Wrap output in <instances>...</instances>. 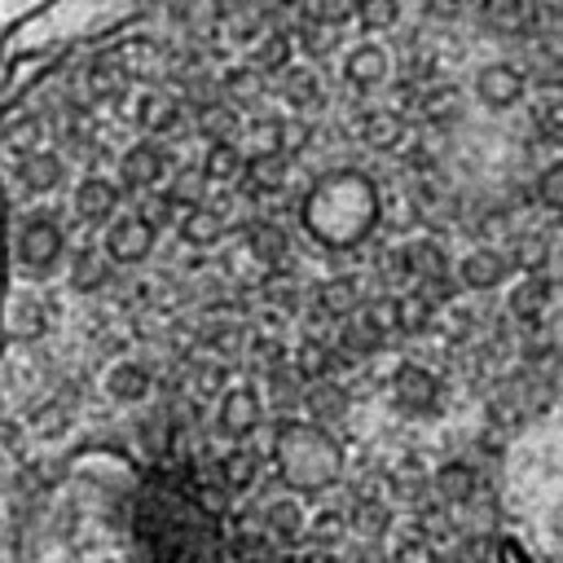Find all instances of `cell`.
<instances>
[{
  "mask_svg": "<svg viewBox=\"0 0 563 563\" xmlns=\"http://www.w3.org/2000/svg\"><path fill=\"white\" fill-rule=\"evenodd\" d=\"M273 457H277L282 484L295 493H317L339 479V444L317 422L282 418L277 435H273Z\"/></svg>",
  "mask_w": 563,
  "mask_h": 563,
  "instance_id": "6da1fadb",
  "label": "cell"
},
{
  "mask_svg": "<svg viewBox=\"0 0 563 563\" xmlns=\"http://www.w3.org/2000/svg\"><path fill=\"white\" fill-rule=\"evenodd\" d=\"M62 251H66V238H62V229H57L53 216H31V220L18 229L13 255H18V268H22V273L48 277V273L62 264Z\"/></svg>",
  "mask_w": 563,
  "mask_h": 563,
  "instance_id": "7a4b0ae2",
  "label": "cell"
},
{
  "mask_svg": "<svg viewBox=\"0 0 563 563\" xmlns=\"http://www.w3.org/2000/svg\"><path fill=\"white\" fill-rule=\"evenodd\" d=\"M216 400H220L216 405V431L233 444H246L255 435V427L264 422V396L251 383H229Z\"/></svg>",
  "mask_w": 563,
  "mask_h": 563,
  "instance_id": "3957f363",
  "label": "cell"
},
{
  "mask_svg": "<svg viewBox=\"0 0 563 563\" xmlns=\"http://www.w3.org/2000/svg\"><path fill=\"white\" fill-rule=\"evenodd\" d=\"M154 242H158V233L136 216V211H119L110 224H106V242H101V255L110 260V268L119 264V268H132V264H141V260H150V251H154Z\"/></svg>",
  "mask_w": 563,
  "mask_h": 563,
  "instance_id": "277c9868",
  "label": "cell"
},
{
  "mask_svg": "<svg viewBox=\"0 0 563 563\" xmlns=\"http://www.w3.org/2000/svg\"><path fill=\"white\" fill-rule=\"evenodd\" d=\"M471 88H475V101L484 110H515L523 101V92H528V79H523V70L515 62H488V66L475 70Z\"/></svg>",
  "mask_w": 563,
  "mask_h": 563,
  "instance_id": "5b68a950",
  "label": "cell"
},
{
  "mask_svg": "<svg viewBox=\"0 0 563 563\" xmlns=\"http://www.w3.org/2000/svg\"><path fill=\"white\" fill-rule=\"evenodd\" d=\"M167 176V154L154 141H136L119 158V194H150Z\"/></svg>",
  "mask_w": 563,
  "mask_h": 563,
  "instance_id": "8992f818",
  "label": "cell"
},
{
  "mask_svg": "<svg viewBox=\"0 0 563 563\" xmlns=\"http://www.w3.org/2000/svg\"><path fill=\"white\" fill-rule=\"evenodd\" d=\"M391 400H396V409H405V413H431L435 400H440V383H435L431 369L405 361V365H396V374H391Z\"/></svg>",
  "mask_w": 563,
  "mask_h": 563,
  "instance_id": "52a82bcc",
  "label": "cell"
},
{
  "mask_svg": "<svg viewBox=\"0 0 563 563\" xmlns=\"http://www.w3.org/2000/svg\"><path fill=\"white\" fill-rule=\"evenodd\" d=\"M515 268H510V260H506V251H497V246H471L462 260H457V286H466V290H497L506 277H510Z\"/></svg>",
  "mask_w": 563,
  "mask_h": 563,
  "instance_id": "ba28073f",
  "label": "cell"
},
{
  "mask_svg": "<svg viewBox=\"0 0 563 563\" xmlns=\"http://www.w3.org/2000/svg\"><path fill=\"white\" fill-rule=\"evenodd\" d=\"M286 176H290V158L277 154V150H260L251 158H242V189L251 198H268V194H282L286 189Z\"/></svg>",
  "mask_w": 563,
  "mask_h": 563,
  "instance_id": "9c48e42d",
  "label": "cell"
},
{
  "mask_svg": "<svg viewBox=\"0 0 563 563\" xmlns=\"http://www.w3.org/2000/svg\"><path fill=\"white\" fill-rule=\"evenodd\" d=\"M119 202H123V194H119V185L106 180V176H84V180L75 185V216H79L84 224H110V220L119 216Z\"/></svg>",
  "mask_w": 563,
  "mask_h": 563,
  "instance_id": "30bf717a",
  "label": "cell"
},
{
  "mask_svg": "<svg viewBox=\"0 0 563 563\" xmlns=\"http://www.w3.org/2000/svg\"><path fill=\"white\" fill-rule=\"evenodd\" d=\"M277 88H282V101L299 114V119H308L312 110H321L325 106V84H321V75L312 70V66H286L282 75H277Z\"/></svg>",
  "mask_w": 563,
  "mask_h": 563,
  "instance_id": "8fae6325",
  "label": "cell"
},
{
  "mask_svg": "<svg viewBox=\"0 0 563 563\" xmlns=\"http://www.w3.org/2000/svg\"><path fill=\"white\" fill-rule=\"evenodd\" d=\"M550 299H554L550 277H545V273H532V277H523V282L510 286V295H506V312H510L519 325H541L545 312H550Z\"/></svg>",
  "mask_w": 563,
  "mask_h": 563,
  "instance_id": "7c38bea8",
  "label": "cell"
},
{
  "mask_svg": "<svg viewBox=\"0 0 563 563\" xmlns=\"http://www.w3.org/2000/svg\"><path fill=\"white\" fill-rule=\"evenodd\" d=\"M48 330V303L35 290H18L4 308V334L18 343H35Z\"/></svg>",
  "mask_w": 563,
  "mask_h": 563,
  "instance_id": "4fadbf2b",
  "label": "cell"
},
{
  "mask_svg": "<svg viewBox=\"0 0 563 563\" xmlns=\"http://www.w3.org/2000/svg\"><path fill=\"white\" fill-rule=\"evenodd\" d=\"M387 75H391V62H387V53L378 44H352L343 53V79H347V88L369 92V88L387 84Z\"/></svg>",
  "mask_w": 563,
  "mask_h": 563,
  "instance_id": "5bb4252c",
  "label": "cell"
},
{
  "mask_svg": "<svg viewBox=\"0 0 563 563\" xmlns=\"http://www.w3.org/2000/svg\"><path fill=\"white\" fill-rule=\"evenodd\" d=\"M154 391V374L150 365H141L136 356H123L106 369V396L119 400V405H141L145 396Z\"/></svg>",
  "mask_w": 563,
  "mask_h": 563,
  "instance_id": "9a60e30c",
  "label": "cell"
},
{
  "mask_svg": "<svg viewBox=\"0 0 563 563\" xmlns=\"http://www.w3.org/2000/svg\"><path fill=\"white\" fill-rule=\"evenodd\" d=\"M396 264H400V273H409V277L422 286V282L449 273V251H444L435 238H409V242L400 246Z\"/></svg>",
  "mask_w": 563,
  "mask_h": 563,
  "instance_id": "2e32d148",
  "label": "cell"
},
{
  "mask_svg": "<svg viewBox=\"0 0 563 563\" xmlns=\"http://www.w3.org/2000/svg\"><path fill=\"white\" fill-rule=\"evenodd\" d=\"M361 303H365V299H361V282H356L352 273H339V277H325V282L317 286L312 312H317V317H330V321H343V317H352Z\"/></svg>",
  "mask_w": 563,
  "mask_h": 563,
  "instance_id": "e0dca14e",
  "label": "cell"
},
{
  "mask_svg": "<svg viewBox=\"0 0 563 563\" xmlns=\"http://www.w3.org/2000/svg\"><path fill=\"white\" fill-rule=\"evenodd\" d=\"M136 123L145 128V132H154V136H167V132H176L180 128V119H185V110H180V101L172 97V92H163V88H145L141 97H136Z\"/></svg>",
  "mask_w": 563,
  "mask_h": 563,
  "instance_id": "ac0fdd59",
  "label": "cell"
},
{
  "mask_svg": "<svg viewBox=\"0 0 563 563\" xmlns=\"http://www.w3.org/2000/svg\"><path fill=\"white\" fill-rule=\"evenodd\" d=\"M62 176H66V163L53 150H31L18 163V180H22L26 194H53L62 185Z\"/></svg>",
  "mask_w": 563,
  "mask_h": 563,
  "instance_id": "d6986e66",
  "label": "cell"
},
{
  "mask_svg": "<svg viewBox=\"0 0 563 563\" xmlns=\"http://www.w3.org/2000/svg\"><path fill=\"white\" fill-rule=\"evenodd\" d=\"M66 277H70V290L92 295V290H101V286L110 282V260L101 255L97 242H84V246L70 251V268H66Z\"/></svg>",
  "mask_w": 563,
  "mask_h": 563,
  "instance_id": "ffe728a7",
  "label": "cell"
},
{
  "mask_svg": "<svg viewBox=\"0 0 563 563\" xmlns=\"http://www.w3.org/2000/svg\"><path fill=\"white\" fill-rule=\"evenodd\" d=\"M290 57H295L290 31L286 26H268V31H260V40L251 48V70L255 75H282L290 66Z\"/></svg>",
  "mask_w": 563,
  "mask_h": 563,
  "instance_id": "44dd1931",
  "label": "cell"
},
{
  "mask_svg": "<svg viewBox=\"0 0 563 563\" xmlns=\"http://www.w3.org/2000/svg\"><path fill=\"white\" fill-rule=\"evenodd\" d=\"M224 211H216V207H189V211H180V220H176V233H180V242L185 246H216L220 238H224Z\"/></svg>",
  "mask_w": 563,
  "mask_h": 563,
  "instance_id": "7402d4cb",
  "label": "cell"
},
{
  "mask_svg": "<svg viewBox=\"0 0 563 563\" xmlns=\"http://www.w3.org/2000/svg\"><path fill=\"white\" fill-rule=\"evenodd\" d=\"M242 242H246V255H251L255 264H264V268H277V264L286 260V251H290L286 229L273 224V220H255V224L242 233Z\"/></svg>",
  "mask_w": 563,
  "mask_h": 563,
  "instance_id": "603a6c76",
  "label": "cell"
},
{
  "mask_svg": "<svg viewBox=\"0 0 563 563\" xmlns=\"http://www.w3.org/2000/svg\"><path fill=\"white\" fill-rule=\"evenodd\" d=\"M194 128H198V136L211 145V141H233L238 128H242V119H238V110H233L229 101L207 97L202 106H194Z\"/></svg>",
  "mask_w": 563,
  "mask_h": 563,
  "instance_id": "cb8c5ba5",
  "label": "cell"
},
{
  "mask_svg": "<svg viewBox=\"0 0 563 563\" xmlns=\"http://www.w3.org/2000/svg\"><path fill=\"white\" fill-rule=\"evenodd\" d=\"M303 400H308V409H312V422H317V427H334V422H343V413L352 409V396H347V387H339L334 378H321V383H312Z\"/></svg>",
  "mask_w": 563,
  "mask_h": 563,
  "instance_id": "d4e9b609",
  "label": "cell"
},
{
  "mask_svg": "<svg viewBox=\"0 0 563 563\" xmlns=\"http://www.w3.org/2000/svg\"><path fill=\"white\" fill-rule=\"evenodd\" d=\"M220 479H224V488H233V493H246V488L260 479V453H255L251 440L224 449V457H220Z\"/></svg>",
  "mask_w": 563,
  "mask_h": 563,
  "instance_id": "484cf974",
  "label": "cell"
},
{
  "mask_svg": "<svg viewBox=\"0 0 563 563\" xmlns=\"http://www.w3.org/2000/svg\"><path fill=\"white\" fill-rule=\"evenodd\" d=\"M435 493L449 501V506H462V501H471L475 497V484H479V475H475V466L471 462H462V457H449L440 471H435Z\"/></svg>",
  "mask_w": 563,
  "mask_h": 563,
  "instance_id": "4316f807",
  "label": "cell"
},
{
  "mask_svg": "<svg viewBox=\"0 0 563 563\" xmlns=\"http://www.w3.org/2000/svg\"><path fill=\"white\" fill-rule=\"evenodd\" d=\"M260 519H264V528H268L277 541H299V537L308 532V515H303V506H299L295 497H273Z\"/></svg>",
  "mask_w": 563,
  "mask_h": 563,
  "instance_id": "83f0119b",
  "label": "cell"
},
{
  "mask_svg": "<svg viewBox=\"0 0 563 563\" xmlns=\"http://www.w3.org/2000/svg\"><path fill=\"white\" fill-rule=\"evenodd\" d=\"M405 119L396 114V110H369L365 119H361V141L369 145V150H400V141H405Z\"/></svg>",
  "mask_w": 563,
  "mask_h": 563,
  "instance_id": "f1b7e54d",
  "label": "cell"
},
{
  "mask_svg": "<svg viewBox=\"0 0 563 563\" xmlns=\"http://www.w3.org/2000/svg\"><path fill=\"white\" fill-rule=\"evenodd\" d=\"M198 172H202L207 185H233V180L242 176V150H238L233 141H211Z\"/></svg>",
  "mask_w": 563,
  "mask_h": 563,
  "instance_id": "f546056e",
  "label": "cell"
},
{
  "mask_svg": "<svg viewBox=\"0 0 563 563\" xmlns=\"http://www.w3.org/2000/svg\"><path fill=\"white\" fill-rule=\"evenodd\" d=\"M378 347H383V334H378L361 312L343 317V330H339V347H334V352H343L347 361H365V356H374Z\"/></svg>",
  "mask_w": 563,
  "mask_h": 563,
  "instance_id": "4dcf8cb0",
  "label": "cell"
},
{
  "mask_svg": "<svg viewBox=\"0 0 563 563\" xmlns=\"http://www.w3.org/2000/svg\"><path fill=\"white\" fill-rule=\"evenodd\" d=\"M339 365V356H334V347H325L321 339H308V343H299V352H295V378L299 383H321V378H330V369Z\"/></svg>",
  "mask_w": 563,
  "mask_h": 563,
  "instance_id": "1f68e13d",
  "label": "cell"
},
{
  "mask_svg": "<svg viewBox=\"0 0 563 563\" xmlns=\"http://www.w3.org/2000/svg\"><path fill=\"white\" fill-rule=\"evenodd\" d=\"M457 106H462V92L449 88V84H427V88H418V114H422L427 123H449V119H457Z\"/></svg>",
  "mask_w": 563,
  "mask_h": 563,
  "instance_id": "d6a6232c",
  "label": "cell"
},
{
  "mask_svg": "<svg viewBox=\"0 0 563 563\" xmlns=\"http://www.w3.org/2000/svg\"><path fill=\"white\" fill-rule=\"evenodd\" d=\"M391 308H396V330H400V334H409V339L427 334V330H431V321H435V308H431L418 290H409V295L391 299Z\"/></svg>",
  "mask_w": 563,
  "mask_h": 563,
  "instance_id": "836d02e7",
  "label": "cell"
},
{
  "mask_svg": "<svg viewBox=\"0 0 563 563\" xmlns=\"http://www.w3.org/2000/svg\"><path fill=\"white\" fill-rule=\"evenodd\" d=\"M220 92L229 106H255L264 97V75H255L251 66H229L220 79Z\"/></svg>",
  "mask_w": 563,
  "mask_h": 563,
  "instance_id": "e575fe53",
  "label": "cell"
},
{
  "mask_svg": "<svg viewBox=\"0 0 563 563\" xmlns=\"http://www.w3.org/2000/svg\"><path fill=\"white\" fill-rule=\"evenodd\" d=\"M299 4H303V18L299 22H317L325 31L347 26L352 13H356V0H299Z\"/></svg>",
  "mask_w": 563,
  "mask_h": 563,
  "instance_id": "d590c367",
  "label": "cell"
},
{
  "mask_svg": "<svg viewBox=\"0 0 563 563\" xmlns=\"http://www.w3.org/2000/svg\"><path fill=\"white\" fill-rule=\"evenodd\" d=\"M84 79H88V92H92L97 101H114V97L123 92V66H119L114 57H97Z\"/></svg>",
  "mask_w": 563,
  "mask_h": 563,
  "instance_id": "8d00e7d4",
  "label": "cell"
},
{
  "mask_svg": "<svg viewBox=\"0 0 563 563\" xmlns=\"http://www.w3.org/2000/svg\"><path fill=\"white\" fill-rule=\"evenodd\" d=\"M506 260H510V268H519L523 277L545 273V268H550V242H545V238H537V233H528V238H519V242H515V251H510Z\"/></svg>",
  "mask_w": 563,
  "mask_h": 563,
  "instance_id": "74e56055",
  "label": "cell"
},
{
  "mask_svg": "<svg viewBox=\"0 0 563 563\" xmlns=\"http://www.w3.org/2000/svg\"><path fill=\"white\" fill-rule=\"evenodd\" d=\"M202 343L211 347V361H229V356L246 352V330H242L238 321H216V325L202 334Z\"/></svg>",
  "mask_w": 563,
  "mask_h": 563,
  "instance_id": "f35d334b",
  "label": "cell"
},
{
  "mask_svg": "<svg viewBox=\"0 0 563 563\" xmlns=\"http://www.w3.org/2000/svg\"><path fill=\"white\" fill-rule=\"evenodd\" d=\"M352 18L365 31H396L400 26V0H356Z\"/></svg>",
  "mask_w": 563,
  "mask_h": 563,
  "instance_id": "ab89813d",
  "label": "cell"
},
{
  "mask_svg": "<svg viewBox=\"0 0 563 563\" xmlns=\"http://www.w3.org/2000/svg\"><path fill=\"white\" fill-rule=\"evenodd\" d=\"M66 427H70V409H66L62 400H40V405L31 409V431H35L40 440H57Z\"/></svg>",
  "mask_w": 563,
  "mask_h": 563,
  "instance_id": "60d3db41",
  "label": "cell"
},
{
  "mask_svg": "<svg viewBox=\"0 0 563 563\" xmlns=\"http://www.w3.org/2000/svg\"><path fill=\"white\" fill-rule=\"evenodd\" d=\"M180 211H189V207H202V194H207V180H202V172H194V167H180L176 172V180L163 189Z\"/></svg>",
  "mask_w": 563,
  "mask_h": 563,
  "instance_id": "b9f144b4",
  "label": "cell"
},
{
  "mask_svg": "<svg viewBox=\"0 0 563 563\" xmlns=\"http://www.w3.org/2000/svg\"><path fill=\"white\" fill-rule=\"evenodd\" d=\"M528 119H532V128L541 132V141L554 145V136H559V128H563V106H559V97H554V92L537 97V101L528 106Z\"/></svg>",
  "mask_w": 563,
  "mask_h": 563,
  "instance_id": "7bdbcfd3",
  "label": "cell"
},
{
  "mask_svg": "<svg viewBox=\"0 0 563 563\" xmlns=\"http://www.w3.org/2000/svg\"><path fill=\"white\" fill-rule=\"evenodd\" d=\"M136 216H141V220H145L154 233H163L167 224H176V220H180V207H176V202H172L163 189H150V194H145V202L136 207Z\"/></svg>",
  "mask_w": 563,
  "mask_h": 563,
  "instance_id": "ee69618b",
  "label": "cell"
},
{
  "mask_svg": "<svg viewBox=\"0 0 563 563\" xmlns=\"http://www.w3.org/2000/svg\"><path fill=\"white\" fill-rule=\"evenodd\" d=\"M189 387H194L198 396H220V391L229 387V365H224V361H211V356H202V361H194V374H189Z\"/></svg>",
  "mask_w": 563,
  "mask_h": 563,
  "instance_id": "f6af8a7d",
  "label": "cell"
},
{
  "mask_svg": "<svg viewBox=\"0 0 563 563\" xmlns=\"http://www.w3.org/2000/svg\"><path fill=\"white\" fill-rule=\"evenodd\" d=\"M537 202H541L545 211H559V207H563V167H559V163H545V167L537 172Z\"/></svg>",
  "mask_w": 563,
  "mask_h": 563,
  "instance_id": "bcb514c9",
  "label": "cell"
},
{
  "mask_svg": "<svg viewBox=\"0 0 563 563\" xmlns=\"http://www.w3.org/2000/svg\"><path fill=\"white\" fill-rule=\"evenodd\" d=\"M352 528H361V532H383L387 528V506L383 501H374V497H365V501H356V510H352Z\"/></svg>",
  "mask_w": 563,
  "mask_h": 563,
  "instance_id": "7dc6e473",
  "label": "cell"
},
{
  "mask_svg": "<svg viewBox=\"0 0 563 563\" xmlns=\"http://www.w3.org/2000/svg\"><path fill=\"white\" fill-rule=\"evenodd\" d=\"M457 290H462V286L453 282V273H444V277H431V282H422V286H418V295H422L431 308H444V303H453V299H457Z\"/></svg>",
  "mask_w": 563,
  "mask_h": 563,
  "instance_id": "c3c4849f",
  "label": "cell"
},
{
  "mask_svg": "<svg viewBox=\"0 0 563 563\" xmlns=\"http://www.w3.org/2000/svg\"><path fill=\"white\" fill-rule=\"evenodd\" d=\"M246 347L255 352V361H260L264 369H277V365H282V356H286V343H282V339H273V334H255V339H246Z\"/></svg>",
  "mask_w": 563,
  "mask_h": 563,
  "instance_id": "681fc988",
  "label": "cell"
},
{
  "mask_svg": "<svg viewBox=\"0 0 563 563\" xmlns=\"http://www.w3.org/2000/svg\"><path fill=\"white\" fill-rule=\"evenodd\" d=\"M519 418H523V405H519V396L501 391V396H493V400H488V422H497V427H515Z\"/></svg>",
  "mask_w": 563,
  "mask_h": 563,
  "instance_id": "f907efd6",
  "label": "cell"
},
{
  "mask_svg": "<svg viewBox=\"0 0 563 563\" xmlns=\"http://www.w3.org/2000/svg\"><path fill=\"white\" fill-rule=\"evenodd\" d=\"M317 537H339L343 532V515H334V510H325V515H317L312 523H308Z\"/></svg>",
  "mask_w": 563,
  "mask_h": 563,
  "instance_id": "816d5d0a",
  "label": "cell"
},
{
  "mask_svg": "<svg viewBox=\"0 0 563 563\" xmlns=\"http://www.w3.org/2000/svg\"><path fill=\"white\" fill-rule=\"evenodd\" d=\"M396 563H435V554H431L422 541H409V545L396 550Z\"/></svg>",
  "mask_w": 563,
  "mask_h": 563,
  "instance_id": "f5cc1de1",
  "label": "cell"
},
{
  "mask_svg": "<svg viewBox=\"0 0 563 563\" xmlns=\"http://www.w3.org/2000/svg\"><path fill=\"white\" fill-rule=\"evenodd\" d=\"M422 9H427L431 18H457V13H462V0H427Z\"/></svg>",
  "mask_w": 563,
  "mask_h": 563,
  "instance_id": "db71d44e",
  "label": "cell"
},
{
  "mask_svg": "<svg viewBox=\"0 0 563 563\" xmlns=\"http://www.w3.org/2000/svg\"><path fill=\"white\" fill-rule=\"evenodd\" d=\"M277 4H299V0H277Z\"/></svg>",
  "mask_w": 563,
  "mask_h": 563,
  "instance_id": "11a10c76",
  "label": "cell"
}]
</instances>
